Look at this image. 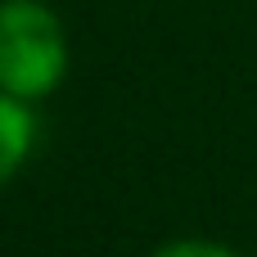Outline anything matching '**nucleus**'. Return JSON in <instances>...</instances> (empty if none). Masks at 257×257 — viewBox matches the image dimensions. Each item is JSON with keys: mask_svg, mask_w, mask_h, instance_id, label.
I'll use <instances>...</instances> for the list:
<instances>
[{"mask_svg": "<svg viewBox=\"0 0 257 257\" xmlns=\"http://www.w3.org/2000/svg\"><path fill=\"white\" fill-rule=\"evenodd\" d=\"M149 257H239V253L230 244H217V239H167Z\"/></svg>", "mask_w": 257, "mask_h": 257, "instance_id": "obj_3", "label": "nucleus"}, {"mask_svg": "<svg viewBox=\"0 0 257 257\" xmlns=\"http://www.w3.org/2000/svg\"><path fill=\"white\" fill-rule=\"evenodd\" d=\"M68 77V32L45 0H0V90L36 104Z\"/></svg>", "mask_w": 257, "mask_h": 257, "instance_id": "obj_1", "label": "nucleus"}, {"mask_svg": "<svg viewBox=\"0 0 257 257\" xmlns=\"http://www.w3.org/2000/svg\"><path fill=\"white\" fill-rule=\"evenodd\" d=\"M36 140H41V117L27 99L0 90V190L32 163L36 154Z\"/></svg>", "mask_w": 257, "mask_h": 257, "instance_id": "obj_2", "label": "nucleus"}]
</instances>
